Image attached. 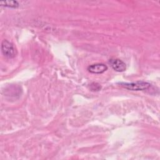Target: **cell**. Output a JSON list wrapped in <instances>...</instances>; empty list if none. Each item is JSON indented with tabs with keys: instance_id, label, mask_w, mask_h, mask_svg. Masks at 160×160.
Listing matches in <instances>:
<instances>
[{
	"instance_id": "cell-1",
	"label": "cell",
	"mask_w": 160,
	"mask_h": 160,
	"mask_svg": "<svg viewBox=\"0 0 160 160\" xmlns=\"http://www.w3.org/2000/svg\"><path fill=\"white\" fill-rule=\"evenodd\" d=\"M120 85L125 89L131 91H143L148 89L151 84L145 81H136L132 82H121Z\"/></svg>"
},
{
	"instance_id": "cell-3",
	"label": "cell",
	"mask_w": 160,
	"mask_h": 160,
	"mask_svg": "<svg viewBox=\"0 0 160 160\" xmlns=\"http://www.w3.org/2000/svg\"><path fill=\"white\" fill-rule=\"evenodd\" d=\"M109 62L112 68L117 72H123L126 69V65L124 62L119 59H111Z\"/></svg>"
},
{
	"instance_id": "cell-2",
	"label": "cell",
	"mask_w": 160,
	"mask_h": 160,
	"mask_svg": "<svg viewBox=\"0 0 160 160\" xmlns=\"http://www.w3.org/2000/svg\"><path fill=\"white\" fill-rule=\"evenodd\" d=\"M1 51L2 54L9 59L14 58L17 54V51L14 44L6 39L2 41Z\"/></svg>"
},
{
	"instance_id": "cell-6",
	"label": "cell",
	"mask_w": 160,
	"mask_h": 160,
	"mask_svg": "<svg viewBox=\"0 0 160 160\" xmlns=\"http://www.w3.org/2000/svg\"><path fill=\"white\" fill-rule=\"evenodd\" d=\"M91 86H93V88H91V89L92 91H99L101 89V86L99 84L96 83V86H94V83H92L91 84Z\"/></svg>"
},
{
	"instance_id": "cell-4",
	"label": "cell",
	"mask_w": 160,
	"mask_h": 160,
	"mask_svg": "<svg viewBox=\"0 0 160 160\" xmlns=\"http://www.w3.org/2000/svg\"><path fill=\"white\" fill-rule=\"evenodd\" d=\"M108 69V66L103 63H96L88 67V71L93 74H102Z\"/></svg>"
},
{
	"instance_id": "cell-5",
	"label": "cell",
	"mask_w": 160,
	"mask_h": 160,
	"mask_svg": "<svg viewBox=\"0 0 160 160\" xmlns=\"http://www.w3.org/2000/svg\"><path fill=\"white\" fill-rule=\"evenodd\" d=\"M0 4L10 8H17L19 6V3L16 1H2L0 2Z\"/></svg>"
}]
</instances>
